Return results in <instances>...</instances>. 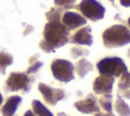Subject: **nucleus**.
<instances>
[{
    "label": "nucleus",
    "mask_w": 130,
    "mask_h": 116,
    "mask_svg": "<svg viewBox=\"0 0 130 116\" xmlns=\"http://www.w3.org/2000/svg\"><path fill=\"white\" fill-rule=\"evenodd\" d=\"M49 22L44 28V40L41 42V48L46 52H52L55 48L61 47L68 42V28L60 21V11L51 9L47 13Z\"/></svg>",
    "instance_id": "nucleus-1"
},
{
    "label": "nucleus",
    "mask_w": 130,
    "mask_h": 116,
    "mask_svg": "<svg viewBox=\"0 0 130 116\" xmlns=\"http://www.w3.org/2000/svg\"><path fill=\"white\" fill-rule=\"evenodd\" d=\"M104 44L107 47H120L130 43V31L121 24L107 28L103 34Z\"/></svg>",
    "instance_id": "nucleus-2"
},
{
    "label": "nucleus",
    "mask_w": 130,
    "mask_h": 116,
    "mask_svg": "<svg viewBox=\"0 0 130 116\" xmlns=\"http://www.w3.org/2000/svg\"><path fill=\"white\" fill-rule=\"evenodd\" d=\"M98 69L101 74L103 75H120L126 72L127 68L124 62L120 58H106L99 62Z\"/></svg>",
    "instance_id": "nucleus-3"
},
{
    "label": "nucleus",
    "mask_w": 130,
    "mask_h": 116,
    "mask_svg": "<svg viewBox=\"0 0 130 116\" xmlns=\"http://www.w3.org/2000/svg\"><path fill=\"white\" fill-rule=\"evenodd\" d=\"M51 70L55 78L60 81L68 82L73 79V65L63 59H56L51 65Z\"/></svg>",
    "instance_id": "nucleus-4"
},
{
    "label": "nucleus",
    "mask_w": 130,
    "mask_h": 116,
    "mask_svg": "<svg viewBox=\"0 0 130 116\" xmlns=\"http://www.w3.org/2000/svg\"><path fill=\"white\" fill-rule=\"evenodd\" d=\"M79 10L81 13L92 21L102 19L105 15V8L95 0H82L79 3Z\"/></svg>",
    "instance_id": "nucleus-5"
},
{
    "label": "nucleus",
    "mask_w": 130,
    "mask_h": 116,
    "mask_svg": "<svg viewBox=\"0 0 130 116\" xmlns=\"http://www.w3.org/2000/svg\"><path fill=\"white\" fill-rule=\"evenodd\" d=\"M5 89L10 92L15 91H24L26 92L29 89V78L25 73L20 72H11L5 82Z\"/></svg>",
    "instance_id": "nucleus-6"
},
{
    "label": "nucleus",
    "mask_w": 130,
    "mask_h": 116,
    "mask_svg": "<svg viewBox=\"0 0 130 116\" xmlns=\"http://www.w3.org/2000/svg\"><path fill=\"white\" fill-rule=\"evenodd\" d=\"M39 91L43 95L46 102L50 105L56 104V102H58L59 100H61L64 97V93L62 90H55L51 86H48L45 83L39 84Z\"/></svg>",
    "instance_id": "nucleus-7"
},
{
    "label": "nucleus",
    "mask_w": 130,
    "mask_h": 116,
    "mask_svg": "<svg viewBox=\"0 0 130 116\" xmlns=\"http://www.w3.org/2000/svg\"><path fill=\"white\" fill-rule=\"evenodd\" d=\"M62 22L68 28H76L78 26L84 25L86 23V19L76 12L68 11L64 13L62 17Z\"/></svg>",
    "instance_id": "nucleus-8"
},
{
    "label": "nucleus",
    "mask_w": 130,
    "mask_h": 116,
    "mask_svg": "<svg viewBox=\"0 0 130 116\" xmlns=\"http://www.w3.org/2000/svg\"><path fill=\"white\" fill-rule=\"evenodd\" d=\"M114 78L108 75H102L98 77L93 83V90L96 94L103 93H110L113 89Z\"/></svg>",
    "instance_id": "nucleus-9"
},
{
    "label": "nucleus",
    "mask_w": 130,
    "mask_h": 116,
    "mask_svg": "<svg viewBox=\"0 0 130 116\" xmlns=\"http://www.w3.org/2000/svg\"><path fill=\"white\" fill-rule=\"evenodd\" d=\"M90 32H91V28L89 26L79 30L72 37V42L75 44H81V45H91L92 37H91Z\"/></svg>",
    "instance_id": "nucleus-10"
},
{
    "label": "nucleus",
    "mask_w": 130,
    "mask_h": 116,
    "mask_svg": "<svg viewBox=\"0 0 130 116\" xmlns=\"http://www.w3.org/2000/svg\"><path fill=\"white\" fill-rule=\"evenodd\" d=\"M21 103V98L19 96H11L5 102L1 112L3 116H13L18 105Z\"/></svg>",
    "instance_id": "nucleus-11"
},
{
    "label": "nucleus",
    "mask_w": 130,
    "mask_h": 116,
    "mask_svg": "<svg viewBox=\"0 0 130 116\" xmlns=\"http://www.w3.org/2000/svg\"><path fill=\"white\" fill-rule=\"evenodd\" d=\"M75 107L77 108V110H79L82 113H91V112L99 111L98 105L91 99H85V100L76 102L75 103Z\"/></svg>",
    "instance_id": "nucleus-12"
},
{
    "label": "nucleus",
    "mask_w": 130,
    "mask_h": 116,
    "mask_svg": "<svg viewBox=\"0 0 130 116\" xmlns=\"http://www.w3.org/2000/svg\"><path fill=\"white\" fill-rule=\"evenodd\" d=\"M32 110L38 116H53V114L39 101V100H34L32 103Z\"/></svg>",
    "instance_id": "nucleus-13"
},
{
    "label": "nucleus",
    "mask_w": 130,
    "mask_h": 116,
    "mask_svg": "<svg viewBox=\"0 0 130 116\" xmlns=\"http://www.w3.org/2000/svg\"><path fill=\"white\" fill-rule=\"evenodd\" d=\"M12 62H13V58L9 53L4 51L0 52V72L1 73H4L5 68L10 64H12Z\"/></svg>",
    "instance_id": "nucleus-14"
},
{
    "label": "nucleus",
    "mask_w": 130,
    "mask_h": 116,
    "mask_svg": "<svg viewBox=\"0 0 130 116\" xmlns=\"http://www.w3.org/2000/svg\"><path fill=\"white\" fill-rule=\"evenodd\" d=\"M116 109H117L118 113L121 116H129L130 115V108L128 107L127 104H125L121 100L117 101V103H116Z\"/></svg>",
    "instance_id": "nucleus-15"
},
{
    "label": "nucleus",
    "mask_w": 130,
    "mask_h": 116,
    "mask_svg": "<svg viewBox=\"0 0 130 116\" xmlns=\"http://www.w3.org/2000/svg\"><path fill=\"white\" fill-rule=\"evenodd\" d=\"M76 0H54L55 4L58 6H64V7H70L75 3Z\"/></svg>",
    "instance_id": "nucleus-16"
},
{
    "label": "nucleus",
    "mask_w": 130,
    "mask_h": 116,
    "mask_svg": "<svg viewBox=\"0 0 130 116\" xmlns=\"http://www.w3.org/2000/svg\"><path fill=\"white\" fill-rule=\"evenodd\" d=\"M43 65V63L42 62H37V63H35L34 65H31L28 69H27V73H31V72H36L41 66Z\"/></svg>",
    "instance_id": "nucleus-17"
},
{
    "label": "nucleus",
    "mask_w": 130,
    "mask_h": 116,
    "mask_svg": "<svg viewBox=\"0 0 130 116\" xmlns=\"http://www.w3.org/2000/svg\"><path fill=\"white\" fill-rule=\"evenodd\" d=\"M101 103H102V105L104 106V108H105L107 111H109V112L112 111V105H111V102H110V101H108L107 103H105L104 101H101Z\"/></svg>",
    "instance_id": "nucleus-18"
},
{
    "label": "nucleus",
    "mask_w": 130,
    "mask_h": 116,
    "mask_svg": "<svg viewBox=\"0 0 130 116\" xmlns=\"http://www.w3.org/2000/svg\"><path fill=\"white\" fill-rule=\"evenodd\" d=\"M120 3L125 7H129L130 6V0H120Z\"/></svg>",
    "instance_id": "nucleus-19"
},
{
    "label": "nucleus",
    "mask_w": 130,
    "mask_h": 116,
    "mask_svg": "<svg viewBox=\"0 0 130 116\" xmlns=\"http://www.w3.org/2000/svg\"><path fill=\"white\" fill-rule=\"evenodd\" d=\"M23 116H36V115L34 114V112H32L31 110H28V111H26V112L24 113Z\"/></svg>",
    "instance_id": "nucleus-20"
},
{
    "label": "nucleus",
    "mask_w": 130,
    "mask_h": 116,
    "mask_svg": "<svg viewBox=\"0 0 130 116\" xmlns=\"http://www.w3.org/2000/svg\"><path fill=\"white\" fill-rule=\"evenodd\" d=\"M2 102H3V97H2V95H1V93H0V105L2 104Z\"/></svg>",
    "instance_id": "nucleus-21"
},
{
    "label": "nucleus",
    "mask_w": 130,
    "mask_h": 116,
    "mask_svg": "<svg viewBox=\"0 0 130 116\" xmlns=\"http://www.w3.org/2000/svg\"><path fill=\"white\" fill-rule=\"evenodd\" d=\"M128 24H129V26H130V18L128 19Z\"/></svg>",
    "instance_id": "nucleus-22"
},
{
    "label": "nucleus",
    "mask_w": 130,
    "mask_h": 116,
    "mask_svg": "<svg viewBox=\"0 0 130 116\" xmlns=\"http://www.w3.org/2000/svg\"><path fill=\"white\" fill-rule=\"evenodd\" d=\"M110 1H114V0H110Z\"/></svg>",
    "instance_id": "nucleus-23"
}]
</instances>
